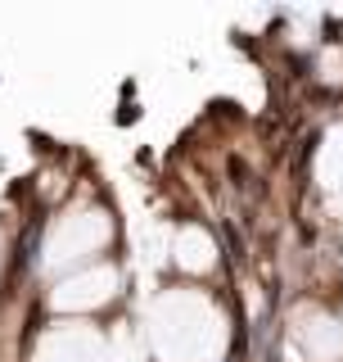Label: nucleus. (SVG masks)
<instances>
[{
	"instance_id": "f257e3e1",
	"label": "nucleus",
	"mask_w": 343,
	"mask_h": 362,
	"mask_svg": "<svg viewBox=\"0 0 343 362\" xmlns=\"http://www.w3.org/2000/svg\"><path fill=\"white\" fill-rule=\"evenodd\" d=\"M140 339L150 362H231L239 317L226 290L167 281L145 299Z\"/></svg>"
},
{
	"instance_id": "f03ea898",
	"label": "nucleus",
	"mask_w": 343,
	"mask_h": 362,
	"mask_svg": "<svg viewBox=\"0 0 343 362\" xmlns=\"http://www.w3.org/2000/svg\"><path fill=\"white\" fill-rule=\"evenodd\" d=\"M118 209L100 195V190H77L68 204H59L54 213H45L41 222V235H37V249H32V267L37 276L50 286V281L68 276L77 267H90V263H104V258H118Z\"/></svg>"
},
{
	"instance_id": "7ed1b4c3",
	"label": "nucleus",
	"mask_w": 343,
	"mask_h": 362,
	"mask_svg": "<svg viewBox=\"0 0 343 362\" xmlns=\"http://www.w3.org/2000/svg\"><path fill=\"white\" fill-rule=\"evenodd\" d=\"M280 362H343V313L325 294H294L276 331Z\"/></svg>"
},
{
	"instance_id": "20e7f679",
	"label": "nucleus",
	"mask_w": 343,
	"mask_h": 362,
	"mask_svg": "<svg viewBox=\"0 0 343 362\" xmlns=\"http://www.w3.org/2000/svg\"><path fill=\"white\" fill-rule=\"evenodd\" d=\"M127 294V267L118 258L77 267L41 290V313L54 322H104Z\"/></svg>"
},
{
	"instance_id": "39448f33",
	"label": "nucleus",
	"mask_w": 343,
	"mask_h": 362,
	"mask_svg": "<svg viewBox=\"0 0 343 362\" xmlns=\"http://www.w3.org/2000/svg\"><path fill=\"white\" fill-rule=\"evenodd\" d=\"M23 362H113V335L104 322H54V317H45L28 335Z\"/></svg>"
},
{
	"instance_id": "423d86ee",
	"label": "nucleus",
	"mask_w": 343,
	"mask_h": 362,
	"mask_svg": "<svg viewBox=\"0 0 343 362\" xmlns=\"http://www.w3.org/2000/svg\"><path fill=\"white\" fill-rule=\"evenodd\" d=\"M167 263H172V281L217 286V276H222V267H226L222 235L199 218H181L172 226V240H167Z\"/></svg>"
},
{
	"instance_id": "0eeeda50",
	"label": "nucleus",
	"mask_w": 343,
	"mask_h": 362,
	"mask_svg": "<svg viewBox=\"0 0 343 362\" xmlns=\"http://www.w3.org/2000/svg\"><path fill=\"white\" fill-rule=\"evenodd\" d=\"M312 181H316V190H321L325 209L343 218V122H335V127L321 136V145H316Z\"/></svg>"
},
{
	"instance_id": "6e6552de",
	"label": "nucleus",
	"mask_w": 343,
	"mask_h": 362,
	"mask_svg": "<svg viewBox=\"0 0 343 362\" xmlns=\"http://www.w3.org/2000/svg\"><path fill=\"white\" fill-rule=\"evenodd\" d=\"M307 82L325 95H343V37H321L303 64Z\"/></svg>"
},
{
	"instance_id": "1a4fd4ad",
	"label": "nucleus",
	"mask_w": 343,
	"mask_h": 362,
	"mask_svg": "<svg viewBox=\"0 0 343 362\" xmlns=\"http://www.w3.org/2000/svg\"><path fill=\"white\" fill-rule=\"evenodd\" d=\"M9 267H14V226L0 222V290L9 281Z\"/></svg>"
}]
</instances>
